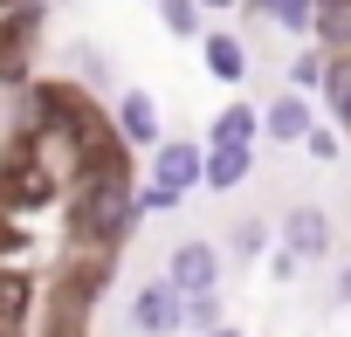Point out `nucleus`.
Instances as JSON below:
<instances>
[{
	"label": "nucleus",
	"mask_w": 351,
	"mask_h": 337,
	"mask_svg": "<svg viewBox=\"0 0 351 337\" xmlns=\"http://www.w3.org/2000/svg\"><path fill=\"white\" fill-rule=\"evenodd\" d=\"M152 179L186 200L193 186H207V145H193V138H165V145L152 151Z\"/></svg>",
	"instance_id": "20e7f679"
},
{
	"label": "nucleus",
	"mask_w": 351,
	"mask_h": 337,
	"mask_svg": "<svg viewBox=\"0 0 351 337\" xmlns=\"http://www.w3.org/2000/svg\"><path fill=\"white\" fill-rule=\"evenodd\" d=\"M324 97H330L337 124L351 131V55H330V76H324Z\"/></svg>",
	"instance_id": "ddd939ff"
},
{
	"label": "nucleus",
	"mask_w": 351,
	"mask_h": 337,
	"mask_svg": "<svg viewBox=\"0 0 351 337\" xmlns=\"http://www.w3.org/2000/svg\"><path fill=\"white\" fill-rule=\"evenodd\" d=\"M131 330H138V337H180V330H186V296L172 289L165 275L138 282V289H131Z\"/></svg>",
	"instance_id": "f03ea898"
},
{
	"label": "nucleus",
	"mask_w": 351,
	"mask_h": 337,
	"mask_svg": "<svg viewBox=\"0 0 351 337\" xmlns=\"http://www.w3.org/2000/svg\"><path fill=\"white\" fill-rule=\"evenodd\" d=\"M248 173H255V151H214V145H207V186H214V193H234Z\"/></svg>",
	"instance_id": "9d476101"
},
{
	"label": "nucleus",
	"mask_w": 351,
	"mask_h": 337,
	"mask_svg": "<svg viewBox=\"0 0 351 337\" xmlns=\"http://www.w3.org/2000/svg\"><path fill=\"white\" fill-rule=\"evenodd\" d=\"M262 131H269V145H303V138L317 131V117H310V97H303V90H282V97H269V103H262Z\"/></svg>",
	"instance_id": "423d86ee"
},
{
	"label": "nucleus",
	"mask_w": 351,
	"mask_h": 337,
	"mask_svg": "<svg viewBox=\"0 0 351 337\" xmlns=\"http://www.w3.org/2000/svg\"><path fill=\"white\" fill-rule=\"evenodd\" d=\"M282 248H289L296 262H324V255L337 248L330 214H324V207H289V214H282Z\"/></svg>",
	"instance_id": "39448f33"
},
{
	"label": "nucleus",
	"mask_w": 351,
	"mask_h": 337,
	"mask_svg": "<svg viewBox=\"0 0 351 337\" xmlns=\"http://www.w3.org/2000/svg\"><path fill=\"white\" fill-rule=\"evenodd\" d=\"M262 248H269V227H262V221H234V227H228V255H241V262H255Z\"/></svg>",
	"instance_id": "dca6fc26"
},
{
	"label": "nucleus",
	"mask_w": 351,
	"mask_h": 337,
	"mask_svg": "<svg viewBox=\"0 0 351 337\" xmlns=\"http://www.w3.org/2000/svg\"><path fill=\"white\" fill-rule=\"evenodd\" d=\"M186 330H193V337L228 330V316H221V289H214V296H186Z\"/></svg>",
	"instance_id": "4468645a"
},
{
	"label": "nucleus",
	"mask_w": 351,
	"mask_h": 337,
	"mask_svg": "<svg viewBox=\"0 0 351 337\" xmlns=\"http://www.w3.org/2000/svg\"><path fill=\"white\" fill-rule=\"evenodd\" d=\"M158 14H165V35H180V42H193V35H207V8L200 0H158Z\"/></svg>",
	"instance_id": "f8f14e48"
},
{
	"label": "nucleus",
	"mask_w": 351,
	"mask_h": 337,
	"mask_svg": "<svg viewBox=\"0 0 351 337\" xmlns=\"http://www.w3.org/2000/svg\"><path fill=\"white\" fill-rule=\"evenodd\" d=\"M172 207H180V193H172V186H158V179L138 193V221H145V214H172Z\"/></svg>",
	"instance_id": "a211bd4d"
},
{
	"label": "nucleus",
	"mask_w": 351,
	"mask_h": 337,
	"mask_svg": "<svg viewBox=\"0 0 351 337\" xmlns=\"http://www.w3.org/2000/svg\"><path fill=\"white\" fill-rule=\"evenodd\" d=\"M255 8H262V14H276L282 28H296V35H303V28H317V0H255Z\"/></svg>",
	"instance_id": "2eb2a0df"
},
{
	"label": "nucleus",
	"mask_w": 351,
	"mask_h": 337,
	"mask_svg": "<svg viewBox=\"0 0 351 337\" xmlns=\"http://www.w3.org/2000/svg\"><path fill=\"white\" fill-rule=\"evenodd\" d=\"M303 151H310V158H324V165H330V158H337V138H330V131H324V124H317V131H310V138H303Z\"/></svg>",
	"instance_id": "6ab92c4d"
},
{
	"label": "nucleus",
	"mask_w": 351,
	"mask_h": 337,
	"mask_svg": "<svg viewBox=\"0 0 351 337\" xmlns=\"http://www.w3.org/2000/svg\"><path fill=\"white\" fill-rule=\"evenodd\" d=\"M117 138H124V145H152V151L165 145V138H158V103H152L145 90H124V97H117Z\"/></svg>",
	"instance_id": "0eeeda50"
},
{
	"label": "nucleus",
	"mask_w": 351,
	"mask_h": 337,
	"mask_svg": "<svg viewBox=\"0 0 351 337\" xmlns=\"http://www.w3.org/2000/svg\"><path fill=\"white\" fill-rule=\"evenodd\" d=\"M317 35L330 55H351V0H317Z\"/></svg>",
	"instance_id": "9b49d317"
},
{
	"label": "nucleus",
	"mask_w": 351,
	"mask_h": 337,
	"mask_svg": "<svg viewBox=\"0 0 351 337\" xmlns=\"http://www.w3.org/2000/svg\"><path fill=\"white\" fill-rule=\"evenodd\" d=\"M200 8H228V0H200Z\"/></svg>",
	"instance_id": "4be33fe9"
},
{
	"label": "nucleus",
	"mask_w": 351,
	"mask_h": 337,
	"mask_svg": "<svg viewBox=\"0 0 351 337\" xmlns=\"http://www.w3.org/2000/svg\"><path fill=\"white\" fill-rule=\"evenodd\" d=\"M324 76H330V62H324V55H317V49H310V55H296V62H289V83H296V90H324Z\"/></svg>",
	"instance_id": "f3484780"
},
{
	"label": "nucleus",
	"mask_w": 351,
	"mask_h": 337,
	"mask_svg": "<svg viewBox=\"0 0 351 337\" xmlns=\"http://www.w3.org/2000/svg\"><path fill=\"white\" fill-rule=\"evenodd\" d=\"M165 282L180 296H214L221 289V248L214 241H180L165 255Z\"/></svg>",
	"instance_id": "7ed1b4c3"
},
{
	"label": "nucleus",
	"mask_w": 351,
	"mask_h": 337,
	"mask_svg": "<svg viewBox=\"0 0 351 337\" xmlns=\"http://www.w3.org/2000/svg\"><path fill=\"white\" fill-rule=\"evenodd\" d=\"M138 227V193H131V173L117 158H104V165H90L83 173V186H76V241H90V248H117L124 234Z\"/></svg>",
	"instance_id": "f257e3e1"
},
{
	"label": "nucleus",
	"mask_w": 351,
	"mask_h": 337,
	"mask_svg": "<svg viewBox=\"0 0 351 337\" xmlns=\"http://www.w3.org/2000/svg\"><path fill=\"white\" fill-rule=\"evenodd\" d=\"M200 55H207V76H214V83H241V76H248V49H241V35H228V28H207V35H200Z\"/></svg>",
	"instance_id": "1a4fd4ad"
},
{
	"label": "nucleus",
	"mask_w": 351,
	"mask_h": 337,
	"mask_svg": "<svg viewBox=\"0 0 351 337\" xmlns=\"http://www.w3.org/2000/svg\"><path fill=\"white\" fill-rule=\"evenodd\" d=\"M214 337H241V330H234V323H228V330H214Z\"/></svg>",
	"instance_id": "412c9836"
},
{
	"label": "nucleus",
	"mask_w": 351,
	"mask_h": 337,
	"mask_svg": "<svg viewBox=\"0 0 351 337\" xmlns=\"http://www.w3.org/2000/svg\"><path fill=\"white\" fill-rule=\"evenodd\" d=\"M337 303H351V269H344V275H337Z\"/></svg>",
	"instance_id": "aec40b11"
},
{
	"label": "nucleus",
	"mask_w": 351,
	"mask_h": 337,
	"mask_svg": "<svg viewBox=\"0 0 351 337\" xmlns=\"http://www.w3.org/2000/svg\"><path fill=\"white\" fill-rule=\"evenodd\" d=\"M255 138H262V110H255V103H228V110L214 117V131H207L214 151H255Z\"/></svg>",
	"instance_id": "6e6552de"
}]
</instances>
